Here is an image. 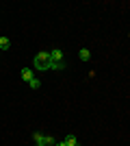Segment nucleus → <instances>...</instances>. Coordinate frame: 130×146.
Masks as SVG:
<instances>
[{
    "mask_svg": "<svg viewBox=\"0 0 130 146\" xmlns=\"http://www.w3.org/2000/svg\"><path fill=\"white\" fill-rule=\"evenodd\" d=\"M54 146H67V144H65V142H56Z\"/></svg>",
    "mask_w": 130,
    "mask_h": 146,
    "instance_id": "10",
    "label": "nucleus"
},
{
    "mask_svg": "<svg viewBox=\"0 0 130 146\" xmlns=\"http://www.w3.org/2000/svg\"><path fill=\"white\" fill-rule=\"evenodd\" d=\"M78 57H80L82 61H89V59H91V52H89L87 48H80V50H78Z\"/></svg>",
    "mask_w": 130,
    "mask_h": 146,
    "instance_id": "7",
    "label": "nucleus"
},
{
    "mask_svg": "<svg viewBox=\"0 0 130 146\" xmlns=\"http://www.w3.org/2000/svg\"><path fill=\"white\" fill-rule=\"evenodd\" d=\"M28 85H31V90H39V87H41V81H39L37 76H35V79H33L31 83H28Z\"/></svg>",
    "mask_w": 130,
    "mask_h": 146,
    "instance_id": "8",
    "label": "nucleus"
},
{
    "mask_svg": "<svg viewBox=\"0 0 130 146\" xmlns=\"http://www.w3.org/2000/svg\"><path fill=\"white\" fill-rule=\"evenodd\" d=\"M9 46H11L9 37H7V35H2V37H0V50H9Z\"/></svg>",
    "mask_w": 130,
    "mask_h": 146,
    "instance_id": "5",
    "label": "nucleus"
},
{
    "mask_svg": "<svg viewBox=\"0 0 130 146\" xmlns=\"http://www.w3.org/2000/svg\"><path fill=\"white\" fill-rule=\"evenodd\" d=\"M33 142H35V146H48V144H46V135L39 133V131H37V133H33Z\"/></svg>",
    "mask_w": 130,
    "mask_h": 146,
    "instance_id": "4",
    "label": "nucleus"
},
{
    "mask_svg": "<svg viewBox=\"0 0 130 146\" xmlns=\"http://www.w3.org/2000/svg\"><path fill=\"white\" fill-rule=\"evenodd\" d=\"M33 68H35V70L46 72V70H63V68H65V63H52V59H50V50H39L37 55H35Z\"/></svg>",
    "mask_w": 130,
    "mask_h": 146,
    "instance_id": "1",
    "label": "nucleus"
},
{
    "mask_svg": "<svg viewBox=\"0 0 130 146\" xmlns=\"http://www.w3.org/2000/svg\"><path fill=\"white\" fill-rule=\"evenodd\" d=\"M50 59H52V63H63V50L61 48H52L50 50Z\"/></svg>",
    "mask_w": 130,
    "mask_h": 146,
    "instance_id": "2",
    "label": "nucleus"
},
{
    "mask_svg": "<svg viewBox=\"0 0 130 146\" xmlns=\"http://www.w3.org/2000/svg\"><path fill=\"white\" fill-rule=\"evenodd\" d=\"M46 144H48V146H54V144H56V140L52 137V135H46Z\"/></svg>",
    "mask_w": 130,
    "mask_h": 146,
    "instance_id": "9",
    "label": "nucleus"
},
{
    "mask_svg": "<svg viewBox=\"0 0 130 146\" xmlns=\"http://www.w3.org/2000/svg\"><path fill=\"white\" fill-rule=\"evenodd\" d=\"M20 74H22V81H26V83H31L33 79H35V74H33V70L31 68H22V70H20Z\"/></svg>",
    "mask_w": 130,
    "mask_h": 146,
    "instance_id": "3",
    "label": "nucleus"
},
{
    "mask_svg": "<svg viewBox=\"0 0 130 146\" xmlns=\"http://www.w3.org/2000/svg\"><path fill=\"white\" fill-rule=\"evenodd\" d=\"M63 142H65L67 146H78V140H76V135H65V140H63Z\"/></svg>",
    "mask_w": 130,
    "mask_h": 146,
    "instance_id": "6",
    "label": "nucleus"
},
{
    "mask_svg": "<svg viewBox=\"0 0 130 146\" xmlns=\"http://www.w3.org/2000/svg\"><path fill=\"white\" fill-rule=\"evenodd\" d=\"M0 55H2V50H0Z\"/></svg>",
    "mask_w": 130,
    "mask_h": 146,
    "instance_id": "11",
    "label": "nucleus"
}]
</instances>
